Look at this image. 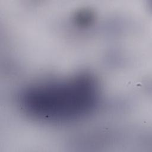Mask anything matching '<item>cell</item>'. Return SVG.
<instances>
[{"label":"cell","mask_w":152,"mask_h":152,"mask_svg":"<svg viewBox=\"0 0 152 152\" xmlns=\"http://www.w3.org/2000/svg\"><path fill=\"white\" fill-rule=\"evenodd\" d=\"M100 95L96 79L83 74L29 87L21 93L19 102L35 119L65 123L91 114L99 104Z\"/></svg>","instance_id":"6da1fadb"}]
</instances>
